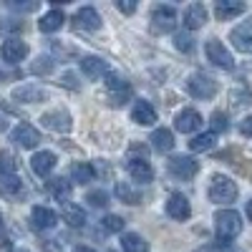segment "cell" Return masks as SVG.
I'll return each instance as SVG.
<instances>
[{"label":"cell","mask_w":252,"mask_h":252,"mask_svg":"<svg viewBox=\"0 0 252 252\" xmlns=\"http://www.w3.org/2000/svg\"><path fill=\"white\" fill-rule=\"evenodd\" d=\"M240 232H242V217L235 209H220L215 215V235H217L220 250H227Z\"/></svg>","instance_id":"6da1fadb"},{"label":"cell","mask_w":252,"mask_h":252,"mask_svg":"<svg viewBox=\"0 0 252 252\" xmlns=\"http://www.w3.org/2000/svg\"><path fill=\"white\" fill-rule=\"evenodd\" d=\"M0 187L8 194H18L23 189V179L18 177V164L10 152H0Z\"/></svg>","instance_id":"7a4b0ae2"},{"label":"cell","mask_w":252,"mask_h":252,"mask_svg":"<svg viewBox=\"0 0 252 252\" xmlns=\"http://www.w3.org/2000/svg\"><path fill=\"white\" fill-rule=\"evenodd\" d=\"M207 197H209V202H215V204H229V202L237 199V184L229 177H224V174H215Z\"/></svg>","instance_id":"3957f363"},{"label":"cell","mask_w":252,"mask_h":252,"mask_svg":"<svg viewBox=\"0 0 252 252\" xmlns=\"http://www.w3.org/2000/svg\"><path fill=\"white\" fill-rule=\"evenodd\" d=\"M177 26V8L174 5H154L152 10V33L157 35H164V33H172Z\"/></svg>","instance_id":"277c9868"},{"label":"cell","mask_w":252,"mask_h":252,"mask_svg":"<svg viewBox=\"0 0 252 252\" xmlns=\"http://www.w3.org/2000/svg\"><path fill=\"white\" fill-rule=\"evenodd\" d=\"M187 91L189 96H194L199 101H207V98H212L217 94V81L212 76H207V73H192L187 81Z\"/></svg>","instance_id":"5b68a950"},{"label":"cell","mask_w":252,"mask_h":252,"mask_svg":"<svg viewBox=\"0 0 252 252\" xmlns=\"http://www.w3.org/2000/svg\"><path fill=\"white\" fill-rule=\"evenodd\" d=\"M166 169H169L172 177L187 182V179H192L199 172V161L194 157H172L169 161H166Z\"/></svg>","instance_id":"8992f818"},{"label":"cell","mask_w":252,"mask_h":252,"mask_svg":"<svg viewBox=\"0 0 252 252\" xmlns=\"http://www.w3.org/2000/svg\"><path fill=\"white\" fill-rule=\"evenodd\" d=\"M207 58L212 61L217 68H224V71H232V68H235L232 53H229V51L222 46V40H217V38L207 40Z\"/></svg>","instance_id":"52a82bcc"},{"label":"cell","mask_w":252,"mask_h":252,"mask_svg":"<svg viewBox=\"0 0 252 252\" xmlns=\"http://www.w3.org/2000/svg\"><path fill=\"white\" fill-rule=\"evenodd\" d=\"M40 124L46 126V129L56 131V134H68L73 129V119L68 111H63V109H56V111H48L40 116Z\"/></svg>","instance_id":"ba28073f"},{"label":"cell","mask_w":252,"mask_h":252,"mask_svg":"<svg viewBox=\"0 0 252 252\" xmlns=\"http://www.w3.org/2000/svg\"><path fill=\"white\" fill-rule=\"evenodd\" d=\"M229 40H232V46L240 53H252V18H247L240 26H235L232 33H229Z\"/></svg>","instance_id":"9c48e42d"},{"label":"cell","mask_w":252,"mask_h":252,"mask_svg":"<svg viewBox=\"0 0 252 252\" xmlns=\"http://www.w3.org/2000/svg\"><path fill=\"white\" fill-rule=\"evenodd\" d=\"M10 141H15L18 146H23V149H33V146L40 144V134L31 124H18L10 131Z\"/></svg>","instance_id":"30bf717a"},{"label":"cell","mask_w":252,"mask_h":252,"mask_svg":"<svg viewBox=\"0 0 252 252\" xmlns=\"http://www.w3.org/2000/svg\"><path fill=\"white\" fill-rule=\"evenodd\" d=\"M174 126H177V131H182V134H192V131L202 129V116L194 109H182L177 114V119H174Z\"/></svg>","instance_id":"8fae6325"},{"label":"cell","mask_w":252,"mask_h":252,"mask_svg":"<svg viewBox=\"0 0 252 252\" xmlns=\"http://www.w3.org/2000/svg\"><path fill=\"white\" fill-rule=\"evenodd\" d=\"M166 215H169L172 220H179V222L189 220V215H192V207H189V199H187L184 194L174 192V194L169 197V202H166Z\"/></svg>","instance_id":"7c38bea8"},{"label":"cell","mask_w":252,"mask_h":252,"mask_svg":"<svg viewBox=\"0 0 252 252\" xmlns=\"http://www.w3.org/2000/svg\"><path fill=\"white\" fill-rule=\"evenodd\" d=\"M0 56L8 63H20L28 56V43H23V40H18V38H8L3 43V48H0Z\"/></svg>","instance_id":"4fadbf2b"},{"label":"cell","mask_w":252,"mask_h":252,"mask_svg":"<svg viewBox=\"0 0 252 252\" xmlns=\"http://www.w3.org/2000/svg\"><path fill=\"white\" fill-rule=\"evenodd\" d=\"M56 164H58V159H56L53 152H38V154H33V159H31V169H33L38 177H48V174L56 169Z\"/></svg>","instance_id":"5bb4252c"},{"label":"cell","mask_w":252,"mask_h":252,"mask_svg":"<svg viewBox=\"0 0 252 252\" xmlns=\"http://www.w3.org/2000/svg\"><path fill=\"white\" fill-rule=\"evenodd\" d=\"M126 172H129L136 182H141V184L154 179V169H152V164L146 159H126Z\"/></svg>","instance_id":"9a60e30c"},{"label":"cell","mask_w":252,"mask_h":252,"mask_svg":"<svg viewBox=\"0 0 252 252\" xmlns=\"http://www.w3.org/2000/svg\"><path fill=\"white\" fill-rule=\"evenodd\" d=\"M13 98L20 101V103H38V101H46L48 94L40 89V86H33V83H26V86H18L13 89Z\"/></svg>","instance_id":"2e32d148"},{"label":"cell","mask_w":252,"mask_h":252,"mask_svg":"<svg viewBox=\"0 0 252 252\" xmlns=\"http://www.w3.org/2000/svg\"><path fill=\"white\" fill-rule=\"evenodd\" d=\"M31 222H33V227L35 229H51V227H56V222H58V215L53 212V209H48V207H33L31 209Z\"/></svg>","instance_id":"e0dca14e"},{"label":"cell","mask_w":252,"mask_h":252,"mask_svg":"<svg viewBox=\"0 0 252 252\" xmlns=\"http://www.w3.org/2000/svg\"><path fill=\"white\" fill-rule=\"evenodd\" d=\"M245 3L242 0H217V5H215V15L220 18V20H232V18H237V15H242L245 13Z\"/></svg>","instance_id":"ac0fdd59"},{"label":"cell","mask_w":252,"mask_h":252,"mask_svg":"<svg viewBox=\"0 0 252 252\" xmlns=\"http://www.w3.org/2000/svg\"><path fill=\"white\" fill-rule=\"evenodd\" d=\"M131 121L139 126H152L157 121V111L149 101H136L134 109H131Z\"/></svg>","instance_id":"d6986e66"},{"label":"cell","mask_w":252,"mask_h":252,"mask_svg":"<svg viewBox=\"0 0 252 252\" xmlns=\"http://www.w3.org/2000/svg\"><path fill=\"white\" fill-rule=\"evenodd\" d=\"M207 23V10L202 3H192L187 10H184V28L187 31H197Z\"/></svg>","instance_id":"ffe728a7"},{"label":"cell","mask_w":252,"mask_h":252,"mask_svg":"<svg viewBox=\"0 0 252 252\" xmlns=\"http://www.w3.org/2000/svg\"><path fill=\"white\" fill-rule=\"evenodd\" d=\"M81 71L89 78H101L103 73H109V66H106V61L98 58V56H83L81 58Z\"/></svg>","instance_id":"44dd1931"},{"label":"cell","mask_w":252,"mask_h":252,"mask_svg":"<svg viewBox=\"0 0 252 252\" xmlns=\"http://www.w3.org/2000/svg\"><path fill=\"white\" fill-rule=\"evenodd\" d=\"M46 189L51 192V197H53L56 202H63V204H66V202L71 199V194H73V187H71V182H66V179H48V182H46Z\"/></svg>","instance_id":"7402d4cb"},{"label":"cell","mask_w":252,"mask_h":252,"mask_svg":"<svg viewBox=\"0 0 252 252\" xmlns=\"http://www.w3.org/2000/svg\"><path fill=\"white\" fill-rule=\"evenodd\" d=\"M63 23H66V15H63V10L53 8V10H48L43 18L38 20V28L43 31V33H56Z\"/></svg>","instance_id":"603a6c76"},{"label":"cell","mask_w":252,"mask_h":252,"mask_svg":"<svg viewBox=\"0 0 252 252\" xmlns=\"http://www.w3.org/2000/svg\"><path fill=\"white\" fill-rule=\"evenodd\" d=\"M76 26L83 31H98L101 28V15L94 8H81L76 13Z\"/></svg>","instance_id":"cb8c5ba5"},{"label":"cell","mask_w":252,"mask_h":252,"mask_svg":"<svg viewBox=\"0 0 252 252\" xmlns=\"http://www.w3.org/2000/svg\"><path fill=\"white\" fill-rule=\"evenodd\" d=\"M61 217L66 220L71 227H83L86 224V212H83L78 204H71V202H66L61 207Z\"/></svg>","instance_id":"d4e9b609"},{"label":"cell","mask_w":252,"mask_h":252,"mask_svg":"<svg viewBox=\"0 0 252 252\" xmlns=\"http://www.w3.org/2000/svg\"><path fill=\"white\" fill-rule=\"evenodd\" d=\"M149 141H152V146L157 152H172L174 149V134L169 129H164V126H161V129H154Z\"/></svg>","instance_id":"484cf974"},{"label":"cell","mask_w":252,"mask_h":252,"mask_svg":"<svg viewBox=\"0 0 252 252\" xmlns=\"http://www.w3.org/2000/svg\"><path fill=\"white\" fill-rule=\"evenodd\" d=\"M116 197L121 199V202H126V204H141V192L134 187V184H129V182H116Z\"/></svg>","instance_id":"4316f807"},{"label":"cell","mask_w":252,"mask_h":252,"mask_svg":"<svg viewBox=\"0 0 252 252\" xmlns=\"http://www.w3.org/2000/svg\"><path fill=\"white\" fill-rule=\"evenodd\" d=\"M71 177H73V182H78V184H89V182L96 179V169H94L89 161H76V164L71 166Z\"/></svg>","instance_id":"83f0119b"},{"label":"cell","mask_w":252,"mask_h":252,"mask_svg":"<svg viewBox=\"0 0 252 252\" xmlns=\"http://www.w3.org/2000/svg\"><path fill=\"white\" fill-rule=\"evenodd\" d=\"M121 247H124V252H149V245H146V240H144L141 235H134V232H129V235L121 237Z\"/></svg>","instance_id":"f1b7e54d"},{"label":"cell","mask_w":252,"mask_h":252,"mask_svg":"<svg viewBox=\"0 0 252 252\" xmlns=\"http://www.w3.org/2000/svg\"><path fill=\"white\" fill-rule=\"evenodd\" d=\"M215 141H217V136L212 131H207V134H199V136H194L192 141H189V149L192 152H209L215 146Z\"/></svg>","instance_id":"f546056e"},{"label":"cell","mask_w":252,"mask_h":252,"mask_svg":"<svg viewBox=\"0 0 252 252\" xmlns=\"http://www.w3.org/2000/svg\"><path fill=\"white\" fill-rule=\"evenodd\" d=\"M53 68H56V61H53L51 56H40V58L33 61L31 73H35V76H48V73H53Z\"/></svg>","instance_id":"4dcf8cb0"},{"label":"cell","mask_w":252,"mask_h":252,"mask_svg":"<svg viewBox=\"0 0 252 252\" xmlns=\"http://www.w3.org/2000/svg\"><path fill=\"white\" fill-rule=\"evenodd\" d=\"M86 202H89L91 207H106V204H109V194L103 192V189H94V192L86 194Z\"/></svg>","instance_id":"1f68e13d"},{"label":"cell","mask_w":252,"mask_h":252,"mask_svg":"<svg viewBox=\"0 0 252 252\" xmlns=\"http://www.w3.org/2000/svg\"><path fill=\"white\" fill-rule=\"evenodd\" d=\"M20 31H23V20H18V18L0 20V33H20Z\"/></svg>","instance_id":"d6a6232c"},{"label":"cell","mask_w":252,"mask_h":252,"mask_svg":"<svg viewBox=\"0 0 252 252\" xmlns=\"http://www.w3.org/2000/svg\"><path fill=\"white\" fill-rule=\"evenodd\" d=\"M106 86H109V91H114V94H116V91L129 89V83H126L119 73H111V71H109V73H106Z\"/></svg>","instance_id":"836d02e7"},{"label":"cell","mask_w":252,"mask_h":252,"mask_svg":"<svg viewBox=\"0 0 252 252\" xmlns=\"http://www.w3.org/2000/svg\"><path fill=\"white\" fill-rule=\"evenodd\" d=\"M101 224H103V229H106V232H121L126 222H124L121 217H116V215H106Z\"/></svg>","instance_id":"e575fe53"},{"label":"cell","mask_w":252,"mask_h":252,"mask_svg":"<svg viewBox=\"0 0 252 252\" xmlns=\"http://www.w3.org/2000/svg\"><path fill=\"white\" fill-rule=\"evenodd\" d=\"M209 124H212L215 131H227V129H229L227 114H222V111H215V114H212V121H209ZM215 131H212V134H215Z\"/></svg>","instance_id":"d590c367"},{"label":"cell","mask_w":252,"mask_h":252,"mask_svg":"<svg viewBox=\"0 0 252 252\" xmlns=\"http://www.w3.org/2000/svg\"><path fill=\"white\" fill-rule=\"evenodd\" d=\"M174 46H177L179 51H184V53H189V51L194 48V43H192V38H189L187 33H177V35H174Z\"/></svg>","instance_id":"8d00e7d4"},{"label":"cell","mask_w":252,"mask_h":252,"mask_svg":"<svg viewBox=\"0 0 252 252\" xmlns=\"http://www.w3.org/2000/svg\"><path fill=\"white\" fill-rule=\"evenodd\" d=\"M8 8L18 10V13H33V10H38V3H15V0H10Z\"/></svg>","instance_id":"74e56055"},{"label":"cell","mask_w":252,"mask_h":252,"mask_svg":"<svg viewBox=\"0 0 252 252\" xmlns=\"http://www.w3.org/2000/svg\"><path fill=\"white\" fill-rule=\"evenodd\" d=\"M0 247H3V250H10V247H13V242H10V237H8V232H5L3 220H0Z\"/></svg>","instance_id":"f35d334b"},{"label":"cell","mask_w":252,"mask_h":252,"mask_svg":"<svg viewBox=\"0 0 252 252\" xmlns=\"http://www.w3.org/2000/svg\"><path fill=\"white\" fill-rule=\"evenodd\" d=\"M240 134H242V136H250V139H252V116L242 119V124H240Z\"/></svg>","instance_id":"ab89813d"},{"label":"cell","mask_w":252,"mask_h":252,"mask_svg":"<svg viewBox=\"0 0 252 252\" xmlns=\"http://www.w3.org/2000/svg\"><path fill=\"white\" fill-rule=\"evenodd\" d=\"M116 8H119L121 13H126V15H129V13H134V10H136V3H129V0H119V3H116Z\"/></svg>","instance_id":"60d3db41"},{"label":"cell","mask_w":252,"mask_h":252,"mask_svg":"<svg viewBox=\"0 0 252 252\" xmlns=\"http://www.w3.org/2000/svg\"><path fill=\"white\" fill-rule=\"evenodd\" d=\"M61 83H63V86H68V89H78L73 73H63V76H61Z\"/></svg>","instance_id":"b9f144b4"},{"label":"cell","mask_w":252,"mask_h":252,"mask_svg":"<svg viewBox=\"0 0 252 252\" xmlns=\"http://www.w3.org/2000/svg\"><path fill=\"white\" fill-rule=\"evenodd\" d=\"M8 78H18V73H5V71H0V83H5Z\"/></svg>","instance_id":"7bdbcfd3"},{"label":"cell","mask_w":252,"mask_h":252,"mask_svg":"<svg viewBox=\"0 0 252 252\" xmlns=\"http://www.w3.org/2000/svg\"><path fill=\"white\" fill-rule=\"evenodd\" d=\"M73 252H96V250H91L89 245H76V247H73Z\"/></svg>","instance_id":"ee69618b"},{"label":"cell","mask_w":252,"mask_h":252,"mask_svg":"<svg viewBox=\"0 0 252 252\" xmlns=\"http://www.w3.org/2000/svg\"><path fill=\"white\" fill-rule=\"evenodd\" d=\"M247 220H250V222H252V199H250V202H247Z\"/></svg>","instance_id":"f6af8a7d"},{"label":"cell","mask_w":252,"mask_h":252,"mask_svg":"<svg viewBox=\"0 0 252 252\" xmlns=\"http://www.w3.org/2000/svg\"><path fill=\"white\" fill-rule=\"evenodd\" d=\"M5 129H8V121H5V119H0V131H5Z\"/></svg>","instance_id":"bcb514c9"},{"label":"cell","mask_w":252,"mask_h":252,"mask_svg":"<svg viewBox=\"0 0 252 252\" xmlns=\"http://www.w3.org/2000/svg\"><path fill=\"white\" fill-rule=\"evenodd\" d=\"M194 252H212V247H199V250H194Z\"/></svg>","instance_id":"7dc6e473"}]
</instances>
